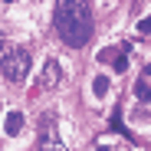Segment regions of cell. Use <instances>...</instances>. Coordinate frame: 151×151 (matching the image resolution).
<instances>
[{"instance_id": "6da1fadb", "label": "cell", "mask_w": 151, "mask_h": 151, "mask_svg": "<svg viewBox=\"0 0 151 151\" xmlns=\"http://www.w3.org/2000/svg\"><path fill=\"white\" fill-rule=\"evenodd\" d=\"M53 27L69 49H82L92 40V10L89 0H56Z\"/></svg>"}, {"instance_id": "7c38bea8", "label": "cell", "mask_w": 151, "mask_h": 151, "mask_svg": "<svg viewBox=\"0 0 151 151\" xmlns=\"http://www.w3.org/2000/svg\"><path fill=\"white\" fill-rule=\"evenodd\" d=\"M145 76H148V79H151V63H148V66H145Z\"/></svg>"}, {"instance_id": "8992f818", "label": "cell", "mask_w": 151, "mask_h": 151, "mask_svg": "<svg viewBox=\"0 0 151 151\" xmlns=\"http://www.w3.org/2000/svg\"><path fill=\"white\" fill-rule=\"evenodd\" d=\"M135 95L141 99V102L151 105V86H148V82H138V86H135Z\"/></svg>"}, {"instance_id": "7a4b0ae2", "label": "cell", "mask_w": 151, "mask_h": 151, "mask_svg": "<svg viewBox=\"0 0 151 151\" xmlns=\"http://www.w3.org/2000/svg\"><path fill=\"white\" fill-rule=\"evenodd\" d=\"M36 148L40 151H66L59 132H56V115L53 112H43L40 125H36Z\"/></svg>"}, {"instance_id": "4fadbf2b", "label": "cell", "mask_w": 151, "mask_h": 151, "mask_svg": "<svg viewBox=\"0 0 151 151\" xmlns=\"http://www.w3.org/2000/svg\"><path fill=\"white\" fill-rule=\"evenodd\" d=\"M0 49H4V40H0Z\"/></svg>"}, {"instance_id": "5b68a950", "label": "cell", "mask_w": 151, "mask_h": 151, "mask_svg": "<svg viewBox=\"0 0 151 151\" xmlns=\"http://www.w3.org/2000/svg\"><path fill=\"white\" fill-rule=\"evenodd\" d=\"M4 128H7V135H20L23 132V115L20 112H10L7 122H4Z\"/></svg>"}, {"instance_id": "8fae6325", "label": "cell", "mask_w": 151, "mask_h": 151, "mask_svg": "<svg viewBox=\"0 0 151 151\" xmlns=\"http://www.w3.org/2000/svg\"><path fill=\"white\" fill-rule=\"evenodd\" d=\"M99 151H112V145H105V141H99Z\"/></svg>"}, {"instance_id": "52a82bcc", "label": "cell", "mask_w": 151, "mask_h": 151, "mask_svg": "<svg viewBox=\"0 0 151 151\" xmlns=\"http://www.w3.org/2000/svg\"><path fill=\"white\" fill-rule=\"evenodd\" d=\"M112 128L115 132H125V125H122V105H115V112H112ZM125 135H132V132H125Z\"/></svg>"}, {"instance_id": "5bb4252c", "label": "cell", "mask_w": 151, "mask_h": 151, "mask_svg": "<svg viewBox=\"0 0 151 151\" xmlns=\"http://www.w3.org/2000/svg\"><path fill=\"white\" fill-rule=\"evenodd\" d=\"M7 4H13V0H7Z\"/></svg>"}, {"instance_id": "3957f363", "label": "cell", "mask_w": 151, "mask_h": 151, "mask_svg": "<svg viewBox=\"0 0 151 151\" xmlns=\"http://www.w3.org/2000/svg\"><path fill=\"white\" fill-rule=\"evenodd\" d=\"M0 72H4L10 82H23L30 76V53H27V49H10V53H4Z\"/></svg>"}, {"instance_id": "277c9868", "label": "cell", "mask_w": 151, "mask_h": 151, "mask_svg": "<svg viewBox=\"0 0 151 151\" xmlns=\"http://www.w3.org/2000/svg\"><path fill=\"white\" fill-rule=\"evenodd\" d=\"M59 79H63L59 63H56V59H46V66H43V72H40L36 86H40V89H53V86H59Z\"/></svg>"}, {"instance_id": "9c48e42d", "label": "cell", "mask_w": 151, "mask_h": 151, "mask_svg": "<svg viewBox=\"0 0 151 151\" xmlns=\"http://www.w3.org/2000/svg\"><path fill=\"white\" fill-rule=\"evenodd\" d=\"M125 69H128V59H125V53H122V56H115V72H125Z\"/></svg>"}, {"instance_id": "30bf717a", "label": "cell", "mask_w": 151, "mask_h": 151, "mask_svg": "<svg viewBox=\"0 0 151 151\" xmlns=\"http://www.w3.org/2000/svg\"><path fill=\"white\" fill-rule=\"evenodd\" d=\"M138 33H151V17H145V20H138Z\"/></svg>"}, {"instance_id": "ba28073f", "label": "cell", "mask_w": 151, "mask_h": 151, "mask_svg": "<svg viewBox=\"0 0 151 151\" xmlns=\"http://www.w3.org/2000/svg\"><path fill=\"white\" fill-rule=\"evenodd\" d=\"M92 89H95V95H105V92H109V79H105V76H95Z\"/></svg>"}]
</instances>
